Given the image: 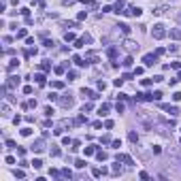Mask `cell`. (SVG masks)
Returning a JSON list of instances; mask_svg holds the SVG:
<instances>
[{"label": "cell", "mask_w": 181, "mask_h": 181, "mask_svg": "<svg viewBox=\"0 0 181 181\" xmlns=\"http://www.w3.org/2000/svg\"><path fill=\"white\" fill-rule=\"evenodd\" d=\"M151 36H153L156 41H160V39H164V36H166V30H164V26H162V24L153 26V30H151Z\"/></svg>", "instance_id": "6da1fadb"}, {"label": "cell", "mask_w": 181, "mask_h": 181, "mask_svg": "<svg viewBox=\"0 0 181 181\" xmlns=\"http://www.w3.org/2000/svg\"><path fill=\"white\" fill-rule=\"evenodd\" d=\"M143 62H145V66H153V64L158 62V53H147L143 58Z\"/></svg>", "instance_id": "7a4b0ae2"}, {"label": "cell", "mask_w": 181, "mask_h": 181, "mask_svg": "<svg viewBox=\"0 0 181 181\" xmlns=\"http://www.w3.org/2000/svg\"><path fill=\"white\" fill-rule=\"evenodd\" d=\"M60 102H62V107H66V109H70L73 107V98H70V94H66L64 98H60Z\"/></svg>", "instance_id": "3957f363"}, {"label": "cell", "mask_w": 181, "mask_h": 181, "mask_svg": "<svg viewBox=\"0 0 181 181\" xmlns=\"http://www.w3.org/2000/svg\"><path fill=\"white\" fill-rule=\"evenodd\" d=\"M117 160H119V162H124V164H128V166L132 164V158L126 156V153H117Z\"/></svg>", "instance_id": "277c9868"}, {"label": "cell", "mask_w": 181, "mask_h": 181, "mask_svg": "<svg viewBox=\"0 0 181 181\" xmlns=\"http://www.w3.org/2000/svg\"><path fill=\"white\" fill-rule=\"evenodd\" d=\"M15 85H19V77H9V81H7V87H15Z\"/></svg>", "instance_id": "5b68a950"}, {"label": "cell", "mask_w": 181, "mask_h": 181, "mask_svg": "<svg viewBox=\"0 0 181 181\" xmlns=\"http://www.w3.org/2000/svg\"><path fill=\"white\" fill-rule=\"evenodd\" d=\"M81 94H83V98L87 96V98H92V100H94V98H98V94H96V92H92V90H85V87L81 90Z\"/></svg>", "instance_id": "8992f818"}, {"label": "cell", "mask_w": 181, "mask_h": 181, "mask_svg": "<svg viewBox=\"0 0 181 181\" xmlns=\"http://www.w3.org/2000/svg\"><path fill=\"white\" fill-rule=\"evenodd\" d=\"M162 109H164V111H168L171 115H177V113H179L177 107H171V105H162Z\"/></svg>", "instance_id": "52a82bcc"}, {"label": "cell", "mask_w": 181, "mask_h": 181, "mask_svg": "<svg viewBox=\"0 0 181 181\" xmlns=\"http://www.w3.org/2000/svg\"><path fill=\"white\" fill-rule=\"evenodd\" d=\"M32 151H43V139H39L34 145H32Z\"/></svg>", "instance_id": "ba28073f"}, {"label": "cell", "mask_w": 181, "mask_h": 181, "mask_svg": "<svg viewBox=\"0 0 181 181\" xmlns=\"http://www.w3.org/2000/svg\"><path fill=\"white\" fill-rule=\"evenodd\" d=\"M83 153H85V156H94V153H96V145H90V147H85V149H83Z\"/></svg>", "instance_id": "9c48e42d"}, {"label": "cell", "mask_w": 181, "mask_h": 181, "mask_svg": "<svg viewBox=\"0 0 181 181\" xmlns=\"http://www.w3.org/2000/svg\"><path fill=\"white\" fill-rule=\"evenodd\" d=\"M171 39H175V41H179V39H181V30H177V28H173V30H171Z\"/></svg>", "instance_id": "30bf717a"}, {"label": "cell", "mask_w": 181, "mask_h": 181, "mask_svg": "<svg viewBox=\"0 0 181 181\" xmlns=\"http://www.w3.org/2000/svg\"><path fill=\"white\" fill-rule=\"evenodd\" d=\"M34 79H36V83H39V85H45V75H43V73H36Z\"/></svg>", "instance_id": "8fae6325"}, {"label": "cell", "mask_w": 181, "mask_h": 181, "mask_svg": "<svg viewBox=\"0 0 181 181\" xmlns=\"http://www.w3.org/2000/svg\"><path fill=\"white\" fill-rule=\"evenodd\" d=\"M124 7H126V4H124L122 0H119V2H117V4L113 7V11H115V13H124Z\"/></svg>", "instance_id": "7c38bea8"}, {"label": "cell", "mask_w": 181, "mask_h": 181, "mask_svg": "<svg viewBox=\"0 0 181 181\" xmlns=\"http://www.w3.org/2000/svg\"><path fill=\"white\" fill-rule=\"evenodd\" d=\"M107 113H109V105H102L100 109H98V115H100V117H105Z\"/></svg>", "instance_id": "4fadbf2b"}, {"label": "cell", "mask_w": 181, "mask_h": 181, "mask_svg": "<svg viewBox=\"0 0 181 181\" xmlns=\"http://www.w3.org/2000/svg\"><path fill=\"white\" fill-rule=\"evenodd\" d=\"M28 36V32H26V28H21V30H17V34H15V39H26Z\"/></svg>", "instance_id": "5bb4252c"}, {"label": "cell", "mask_w": 181, "mask_h": 181, "mask_svg": "<svg viewBox=\"0 0 181 181\" xmlns=\"http://www.w3.org/2000/svg\"><path fill=\"white\" fill-rule=\"evenodd\" d=\"M124 45H126V47H128V49H130V51H132V49H139V45H136V43H134V41H126V43H124Z\"/></svg>", "instance_id": "9a60e30c"}, {"label": "cell", "mask_w": 181, "mask_h": 181, "mask_svg": "<svg viewBox=\"0 0 181 181\" xmlns=\"http://www.w3.org/2000/svg\"><path fill=\"white\" fill-rule=\"evenodd\" d=\"M128 139H130V143H139V134L134 132V130H132V132L128 134Z\"/></svg>", "instance_id": "2e32d148"}, {"label": "cell", "mask_w": 181, "mask_h": 181, "mask_svg": "<svg viewBox=\"0 0 181 181\" xmlns=\"http://www.w3.org/2000/svg\"><path fill=\"white\" fill-rule=\"evenodd\" d=\"M132 62H134V60H132V56H126V60H124V66H126V68H130V66H132Z\"/></svg>", "instance_id": "e0dca14e"}, {"label": "cell", "mask_w": 181, "mask_h": 181, "mask_svg": "<svg viewBox=\"0 0 181 181\" xmlns=\"http://www.w3.org/2000/svg\"><path fill=\"white\" fill-rule=\"evenodd\" d=\"M32 166H34V168H41V166H43V160H41V158H34V160H32Z\"/></svg>", "instance_id": "ac0fdd59"}, {"label": "cell", "mask_w": 181, "mask_h": 181, "mask_svg": "<svg viewBox=\"0 0 181 181\" xmlns=\"http://www.w3.org/2000/svg\"><path fill=\"white\" fill-rule=\"evenodd\" d=\"M119 30L124 32V34H130V26L128 24H119Z\"/></svg>", "instance_id": "d6986e66"}, {"label": "cell", "mask_w": 181, "mask_h": 181, "mask_svg": "<svg viewBox=\"0 0 181 181\" xmlns=\"http://www.w3.org/2000/svg\"><path fill=\"white\" fill-rule=\"evenodd\" d=\"M17 66H19V62H17V58H15V60H11V64H9V70H15Z\"/></svg>", "instance_id": "ffe728a7"}, {"label": "cell", "mask_w": 181, "mask_h": 181, "mask_svg": "<svg viewBox=\"0 0 181 181\" xmlns=\"http://www.w3.org/2000/svg\"><path fill=\"white\" fill-rule=\"evenodd\" d=\"M41 70H51V64H49V60H45V62L41 64Z\"/></svg>", "instance_id": "44dd1931"}, {"label": "cell", "mask_w": 181, "mask_h": 181, "mask_svg": "<svg viewBox=\"0 0 181 181\" xmlns=\"http://www.w3.org/2000/svg\"><path fill=\"white\" fill-rule=\"evenodd\" d=\"M64 41H66V43L75 41V34H73V32H66V34H64Z\"/></svg>", "instance_id": "7402d4cb"}, {"label": "cell", "mask_w": 181, "mask_h": 181, "mask_svg": "<svg viewBox=\"0 0 181 181\" xmlns=\"http://www.w3.org/2000/svg\"><path fill=\"white\" fill-rule=\"evenodd\" d=\"M96 158L102 162V160H107V153H105V151H96Z\"/></svg>", "instance_id": "603a6c76"}, {"label": "cell", "mask_w": 181, "mask_h": 181, "mask_svg": "<svg viewBox=\"0 0 181 181\" xmlns=\"http://www.w3.org/2000/svg\"><path fill=\"white\" fill-rule=\"evenodd\" d=\"M113 85H115V87H122V85H124V77H122V79H115Z\"/></svg>", "instance_id": "cb8c5ba5"}, {"label": "cell", "mask_w": 181, "mask_h": 181, "mask_svg": "<svg viewBox=\"0 0 181 181\" xmlns=\"http://www.w3.org/2000/svg\"><path fill=\"white\" fill-rule=\"evenodd\" d=\"M107 53H109V58H115V56H117V49H115V47H111Z\"/></svg>", "instance_id": "d4e9b609"}, {"label": "cell", "mask_w": 181, "mask_h": 181, "mask_svg": "<svg viewBox=\"0 0 181 181\" xmlns=\"http://www.w3.org/2000/svg\"><path fill=\"white\" fill-rule=\"evenodd\" d=\"M119 173H122V168H119V160H117V164L113 166V175H119Z\"/></svg>", "instance_id": "484cf974"}, {"label": "cell", "mask_w": 181, "mask_h": 181, "mask_svg": "<svg viewBox=\"0 0 181 181\" xmlns=\"http://www.w3.org/2000/svg\"><path fill=\"white\" fill-rule=\"evenodd\" d=\"M30 134H32V128H24L21 130V136H30Z\"/></svg>", "instance_id": "4316f807"}, {"label": "cell", "mask_w": 181, "mask_h": 181, "mask_svg": "<svg viewBox=\"0 0 181 181\" xmlns=\"http://www.w3.org/2000/svg\"><path fill=\"white\" fill-rule=\"evenodd\" d=\"M62 177H68V179H70V177H73V173H70L68 168H62Z\"/></svg>", "instance_id": "83f0119b"}, {"label": "cell", "mask_w": 181, "mask_h": 181, "mask_svg": "<svg viewBox=\"0 0 181 181\" xmlns=\"http://www.w3.org/2000/svg\"><path fill=\"white\" fill-rule=\"evenodd\" d=\"M85 17H87V13H85V11H81V13H79V15H77V19H79V21H83V19H85Z\"/></svg>", "instance_id": "f1b7e54d"}, {"label": "cell", "mask_w": 181, "mask_h": 181, "mask_svg": "<svg viewBox=\"0 0 181 181\" xmlns=\"http://www.w3.org/2000/svg\"><path fill=\"white\" fill-rule=\"evenodd\" d=\"M75 166H77V168H83V166H85V160H77Z\"/></svg>", "instance_id": "f546056e"}, {"label": "cell", "mask_w": 181, "mask_h": 181, "mask_svg": "<svg viewBox=\"0 0 181 181\" xmlns=\"http://www.w3.org/2000/svg\"><path fill=\"white\" fill-rule=\"evenodd\" d=\"M56 90H60V87H64V83H62V81H53V83H51Z\"/></svg>", "instance_id": "4dcf8cb0"}, {"label": "cell", "mask_w": 181, "mask_h": 181, "mask_svg": "<svg viewBox=\"0 0 181 181\" xmlns=\"http://www.w3.org/2000/svg\"><path fill=\"white\" fill-rule=\"evenodd\" d=\"M173 100H175V102L181 100V92H175V94H173Z\"/></svg>", "instance_id": "1f68e13d"}, {"label": "cell", "mask_w": 181, "mask_h": 181, "mask_svg": "<svg viewBox=\"0 0 181 181\" xmlns=\"http://www.w3.org/2000/svg\"><path fill=\"white\" fill-rule=\"evenodd\" d=\"M15 177H17V179H24L26 173H24V171H15Z\"/></svg>", "instance_id": "d6a6232c"}, {"label": "cell", "mask_w": 181, "mask_h": 181, "mask_svg": "<svg viewBox=\"0 0 181 181\" xmlns=\"http://www.w3.org/2000/svg\"><path fill=\"white\" fill-rule=\"evenodd\" d=\"M164 11H166V7H158V9H156V11H153V13H156V15H162V13H164Z\"/></svg>", "instance_id": "836d02e7"}, {"label": "cell", "mask_w": 181, "mask_h": 181, "mask_svg": "<svg viewBox=\"0 0 181 181\" xmlns=\"http://www.w3.org/2000/svg\"><path fill=\"white\" fill-rule=\"evenodd\" d=\"M60 153H62V151H60V149H58V147H53V149H51V156H53V158H58V156H60Z\"/></svg>", "instance_id": "e575fe53"}, {"label": "cell", "mask_w": 181, "mask_h": 181, "mask_svg": "<svg viewBox=\"0 0 181 181\" xmlns=\"http://www.w3.org/2000/svg\"><path fill=\"white\" fill-rule=\"evenodd\" d=\"M49 175H51V177H60V171H56V168H51V171H49Z\"/></svg>", "instance_id": "d590c367"}, {"label": "cell", "mask_w": 181, "mask_h": 181, "mask_svg": "<svg viewBox=\"0 0 181 181\" xmlns=\"http://www.w3.org/2000/svg\"><path fill=\"white\" fill-rule=\"evenodd\" d=\"M105 128H107V130H111V128H113V122H111V119H107V122H105Z\"/></svg>", "instance_id": "8d00e7d4"}, {"label": "cell", "mask_w": 181, "mask_h": 181, "mask_svg": "<svg viewBox=\"0 0 181 181\" xmlns=\"http://www.w3.org/2000/svg\"><path fill=\"white\" fill-rule=\"evenodd\" d=\"M4 160H7V164H15V158H13V156H7Z\"/></svg>", "instance_id": "74e56055"}, {"label": "cell", "mask_w": 181, "mask_h": 181, "mask_svg": "<svg viewBox=\"0 0 181 181\" xmlns=\"http://www.w3.org/2000/svg\"><path fill=\"white\" fill-rule=\"evenodd\" d=\"M98 90H107V83H105V81H98Z\"/></svg>", "instance_id": "f35d334b"}, {"label": "cell", "mask_w": 181, "mask_h": 181, "mask_svg": "<svg viewBox=\"0 0 181 181\" xmlns=\"http://www.w3.org/2000/svg\"><path fill=\"white\" fill-rule=\"evenodd\" d=\"M47 98H49V100H58V94H56V92H51V94H49Z\"/></svg>", "instance_id": "ab89813d"}, {"label": "cell", "mask_w": 181, "mask_h": 181, "mask_svg": "<svg viewBox=\"0 0 181 181\" xmlns=\"http://www.w3.org/2000/svg\"><path fill=\"white\" fill-rule=\"evenodd\" d=\"M45 115H49V117H51V115H53V109H51V107H47V109H45Z\"/></svg>", "instance_id": "60d3db41"}, {"label": "cell", "mask_w": 181, "mask_h": 181, "mask_svg": "<svg viewBox=\"0 0 181 181\" xmlns=\"http://www.w3.org/2000/svg\"><path fill=\"white\" fill-rule=\"evenodd\" d=\"M162 98V92H153V100H160Z\"/></svg>", "instance_id": "b9f144b4"}, {"label": "cell", "mask_w": 181, "mask_h": 181, "mask_svg": "<svg viewBox=\"0 0 181 181\" xmlns=\"http://www.w3.org/2000/svg\"><path fill=\"white\" fill-rule=\"evenodd\" d=\"M134 75H143V66H136L134 68Z\"/></svg>", "instance_id": "7bdbcfd3"}, {"label": "cell", "mask_w": 181, "mask_h": 181, "mask_svg": "<svg viewBox=\"0 0 181 181\" xmlns=\"http://www.w3.org/2000/svg\"><path fill=\"white\" fill-rule=\"evenodd\" d=\"M124 109H126V107H124L122 102H117V113H124Z\"/></svg>", "instance_id": "ee69618b"}, {"label": "cell", "mask_w": 181, "mask_h": 181, "mask_svg": "<svg viewBox=\"0 0 181 181\" xmlns=\"http://www.w3.org/2000/svg\"><path fill=\"white\" fill-rule=\"evenodd\" d=\"M100 141H102V143H105V145H109V143H111V136H102V139H100Z\"/></svg>", "instance_id": "f6af8a7d"}, {"label": "cell", "mask_w": 181, "mask_h": 181, "mask_svg": "<svg viewBox=\"0 0 181 181\" xmlns=\"http://www.w3.org/2000/svg\"><path fill=\"white\" fill-rule=\"evenodd\" d=\"M75 2V0H64V4H73Z\"/></svg>", "instance_id": "bcb514c9"}, {"label": "cell", "mask_w": 181, "mask_h": 181, "mask_svg": "<svg viewBox=\"0 0 181 181\" xmlns=\"http://www.w3.org/2000/svg\"><path fill=\"white\" fill-rule=\"evenodd\" d=\"M177 79H179V81H181V70H179V75H177Z\"/></svg>", "instance_id": "7dc6e473"}]
</instances>
